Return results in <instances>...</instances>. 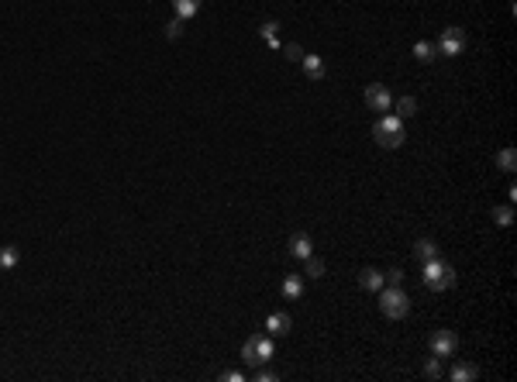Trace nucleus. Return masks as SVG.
<instances>
[{
	"label": "nucleus",
	"instance_id": "25",
	"mask_svg": "<svg viewBox=\"0 0 517 382\" xmlns=\"http://www.w3.org/2000/svg\"><path fill=\"white\" fill-rule=\"evenodd\" d=\"M280 49H283V56H287L290 63H300V59H304V49H300L297 42H290V45H280Z\"/></svg>",
	"mask_w": 517,
	"mask_h": 382
},
{
	"label": "nucleus",
	"instance_id": "23",
	"mask_svg": "<svg viewBox=\"0 0 517 382\" xmlns=\"http://www.w3.org/2000/svg\"><path fill=\"white\" fill-rule=\"evenodd\" d=\"M424 379H441V358L438 355L424 361Z\"/></svg>",
	"mask_w": 517,
	"mask_h": 382
},
{
	"label": "nucleus",
	"instance_id": "6",
	"mask_svg": "<svg viewBox=\"0 0 517 382\" xmlns=\"http://www.w3.org/2000/svg\"><path fill=\"white\" fill-rule=\"evenodd\" d=\"M366 107L386 114V111H393V93H390L383 83H369V87H366Z\"/></svg>",
	"mask_w": 517,
	"mask_h": 382
},
{
	"label": "nucleus",
	"instance_id": "18",
	"mask_svg": "<svg viewBox=\"0 0 517 382\" xmlns=\"http://www.w3.org/2000/svg\"><path fill=\"white\" fill-rule=\"evenodd\" d=\"M493 221H496L500 227H510V224H514V207H510V203L493 207Z\"/></svg>",
	"mask_w": 517,
	"mask_h": 382
},
{
	"label": "nucleus",
	"instance_id": "19",
	"mask_svg": "<svg viewBox=\"0 0 517 382\" xmlns=\"http://www.w3.org/2000/svg\"><path fill=\"white\" fill-rule=\"evenodd\" d=\"M414 251H417V258H424V262H428V258H438V245H434L431 238H421V241L414 245Z\"/></svg>",
	"mask_w": 517,
	"mask_h": 382
},
{
	"label": "nucleus",
	"instance_id": "20",
	"mask_svg": "<svg viewBox=\"0 0 517 382\" xmlns=\"http://www.w3.org/2000/svg\"><path fill=\"white\" fill-rule=\"evenodd\" d=\"M304 272H307L311 279H321V276H324V258H318V255H307V258H304Z\"/></svg>",
	"mask_w": 517,
	"mask_h": 382
},
{
	"label": "nucleus",
	"instance_id": "13",
	"mask_svg": "<svg viewBox=\"0 0 517 382\" xmlns=\"http://www.w3.org/2000/svg\"><path fill=\"white\" fill-rule=\"evenodd\" d=\"M496 166H500L503 172H514V169H517V148H500V152H496Z\"/></svg>",
	"mask_w": 517,
	"mask_h": 382
},
{
	"label": "nucleus",
	"instance_id": "8",
	"mask_svg": "<svg viewBox=\"0 0 517 382\" xmlns=\"http://www.w3.org/2000/svg\"><path fill=\"white\" fill-rule=\"evenodd\" d=\"M290 327H294V320H290V313H283V310H276V313H270V317H266V330H270V334H276V337L290 334Z\"/></svg>",
	"mask_w": 517,
	"mask_h": 382
},
{
	"label": "nucleus",
	"instance_id": "5",
	"mask_svg": "<svg viewBox=\"0 0 517 382\" xmlns=\"http://www.w3.org/2000/svg\"><path fill=\"white\" fill-rule=\"evenodd\" d=\"M462 49H465V32L462 28H445L441 32V38L434 42V52L441 56V59H455V56H462Z\"/></svg>",
	"mask_w": 517,
	"mask_h": 382
},
{
	"label": "nucleus",
	"instance_id": "12",
	"mask_svg": "<svg viewBox=\"0 0 517 382\" xmlns=\"http://www.w3.org/2000/svg\"><path fill=\"white\" fill-rule=\"evenodd\" d=\"M476 375H479V368H476L472 361H459V365L452 368V379H455V382H472Z\"/></svg>",
	"mask_w": 517,
	"mask_h": 382
},
{
	"label": "nucleus",
	"instance_id": "17",
	"mask_svg": "<svg viewBox=\"0 0 517 382\" xmlns=\"http://www.w3.org/2000/svg\"><path fill=\"white\" fill-rule=\"evenodd\" d=\"M300 293H304L300 276H287V279H283V296H287V300H300Z\"/></svg>",
	"mask_w": 517,
	"mask_h": 382
},
{
	"label": "nucleus",
	"instance_id": "15",
	"mask_svg": "<svg viewBox=\"0 0 517 382\" xmlns=\"http://www.w3.org/2000/svg\"><path fill=\"white\" fill-rule=\"evenodd\" d=\"M414 59H417V63H434V59H438L434 42H417V45H414Z\"/></svg>",
	"mask_w": 517,
	"mask_h": 382
},
{
	"label": "nucleus",
	"instance_id": "26",
	"mask_svg": "<svg viewBox=\"0 0 517 382\" xmlns=\"http://www.w3.org/2000/svg\"><path fill=\"white\" fill-rule=\"evenodd\" d=\"M252 379H258V382H276V379H280V375H276V372H273V368H263V365H258V368H255V375H252Z\"/></svg>",
	"mask_w": 517,
	"mask_h": 382
},
{
	"label": "nucleus",
	"instance_id": "11",
	"mask_svg": "<svg viewBox=\"0 0 517 382\" xmlns=\"http://www.w3.org/2000/svg\"><path fill=\"white\" fill-rule=\"evenodd\" d=\"M359 286L369 289V293H380V289H383V272H380V269H362V272H359Z\"/></svg>",
	"mask_w": 517,
	"mask_h": 382
},
{
	"label": "nucleus",
	"instance_id": "3",
	"mask_svg": "<svg viewBox=\"0 0 517 382\" xmlns=\"http://www.w3.org/2000/svg\"><path fill=\"white\" fill-rule=\"evenodd\" d=\"M380 310H383V317H390V320H404V317L410 313V296H407L400 286H383V289H380Z\"/></svg>",
	"mask_w": 517,
	"mask_h": 382
},
{
	"label": "nucleus",
	"instance_id": "22",
	"mask_svg": "<svg viewBox=\"0 0 517 382\" xmlns=\"http://www.w3.org/2000/svg\"><path fill=\"white\" fill-rule=\"evenodd\" d=\"M276 32H280V25H276V21H266V25H263V38H266L273 49H280V38H276Z\"/></svg>",
	"mask_w": 517,
	"mask_h": 382
},
{
	"label": "nucleus",
	"instance_id": "9",
	"mask_svg": "<svg viewBox=\"0 0 517 382\" xmlns=\"http://www.w3.org/2000/svg\"><path fill=\"white\" fill-rule=\"evenodd\" d=\"M290 255H294V258H307V255H314V245H311V234H304V231H297V234L290 238Z\"/></svg>",
	"mask_w": 517,
	"mask_h": 382
},
{
	"label": "nucleus",
	"instance_id": "16",
	"mask_svg": "<svg viewBox=\"0 0 517 382\" xmlns=\"http://www.w3.org/2000/svg\"><path fill=\"white\" fill-rule=\"evenodd\" d=\"M393 107H397V117H400V121L417 114V100H414V97H400V100H393Z\"/></svg>",
	"mask_w": 517,
	"mask_h": 382
},
{
	"label": "nucleus",
	"instance_id": "21",
	"mask_svg": "<svg viewBox=\"0 0 517 382\" xmlns=\"http://www.w3.org/2000/svg\"><path fill=\"white\" fill-rule=\"evenodd\" d=\"M18 258H21V255H18V248H14V245L0 248V269H14V265H18Z\"/></svg>",
	"mask_w": 517,
	"mask_h": 382
},
{
	"label": "nucleus",
	"instance_id": "4",
	"mask_svg": "<svg viewBox=\"0 0 517 382\" xmlns=\"http://www.w3.org/2000/svg\"><path fill=\"white\" fill-rule=\"evenodd\" d=\"M270 358H273V341H270L266 334H255V337H248V341L241 344V361H245L248 368L266 365Z\"/></svg>",
	"mask_w": 517,
	"mask_h": 382
},
{
	"label": "nucleus",
	"instance_id": "14",
	"mask_svg": "<svg viewBox=\"0 0 517 382\" xmlns=\"http://www.w3.org/2000/svg\"><path fill=\"white\" fill-rule=\"evenodd\" d=\"M200 4H204V0H173L176 18H193V14L200 11Z\"/></svg>",
	"mask_w": 517,
	"mask_h": 382
},
{
	"label": "nucleus",
	"instance_id": "28",
	"mask_svg": "<svg viewBox=\"0 0 517 382\" xmlns=\"http://www.w3.org/2000/svg\"><path fill=\"white\" fill-rule=\"evenodd\" d=\"M221 379H224V382H245V372H234V368H228V372H221Z\"/></svg>",
	"mask_w": 517,
	"mask_h": 382
},
{
	"label": "nucleus",
	"instance_id": "27",
	"mask_svg": "<svg viewBox=\"0 0 517 382\" xmlns=\"http://www.w3.org/2000/svg\"><path fill=\"white\" fill-rule=\"evenodd\" d=\"M179 35H183V18H173L166 25V38H179Z\"/></svg>",
	"mask_w": 517,
	"mask_h": 382
},
{
	"label": "nucleus",
	"instance_id": "1",
	"mask_svg": "<svg viewBox=\"0 0 517 382\" xmlns=\"http://www.w3.org/2000/svg\"><path fill=\"white\" fill-rule=\"evenodd\" d=\"M421 279H424V286L431 293H445V289L455 286V269L445 258H428L424 269H421Z\"/></svg>",
	"mask_w": 517,
	"mask_h": 382
},
{
	"label": "nucleus",
	"instance_id": "2",
	"mask_svg": "<svg viewBox=\"0 0 517 382\" xmlns=\"http://www.w3.org/2000/svg\"><path fill=\"white\" fill-rule=\"evenodd\" d=\"M373 142L380 148H400L404 145V121L397 114H383L376 124H373Z\"/></svg>",
	"mask_w": 517,
	"mask_h": 382
},
{
	"label": "nucleus",
	"instance_id": "7",
	"mask_svg": "<svg viewBox=\"0 0 517 382\" xmlns=\"http://www.w3.org/2000/svg\"><path fill=\"white\" fill-rule=\"evenodd\" d=\"M428 344H431V355H438V358H452V355H455V348H459V337H455L452 330H434Z\"/></svg>",
	"mask_w": 517,
	"mask_h": 382
},
{
	"label": "nucleus",
	"instance_id": "10",
	"mask_svg": "<svg viewBox=\"0 0 517 382\" xmlns=\"http://www.w3.org/2000/svg\"><path fill=\"white\" fill-rule=\"evenodd\" d=\"M300 66H304V73H307V80H324V63H321V56H307L304 52V59H300Z\"/></svg>",
	"mask_w": 517,
	"mask_h": 382
},
{
	"label": "nucleus",
	"instance_id": "24",
	"mask_svg": "<svg viewBox=\"0 0 517 382\" xmlns=\"http://www.w3.org/2000/svg\"><path fill=\"white\" fill-rule=\"evenodd\" d=\"M404 269H390V272H383V286H404Z\"/></svg>",
	"mask_w": 517,
	"mask_h": 382
}]
</instances>
